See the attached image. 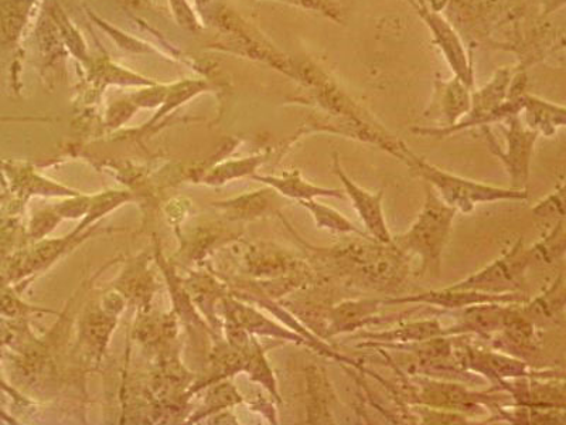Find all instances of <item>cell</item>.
Instances as JSON below:
<instances>
[{"label": "cell", "mask_w": 566, "mask_h": 425, "mask_svg": "<svg viewBox=\"0 0 566 425\" xmlns=\"http://www.w3.org/2000/svg\"><path fill=\"white\" fill-rule=\"evenodd\" d=\"M312 260L313 270L352 287L374 291H397L409 276L411 257L396 246L373 239L316 247L300 240Z\"/></svg>", "instance_id": "1"}, {"label": "cell", "mask_w": 566, "mask_h": 425, "mask_svg": "<svg viewBox=\"0 0 566 425\" xmlns=\"http://www.w3.org/2000/svg\"><path fill=\"white\" fill-rule=\"evenodd\" d=\"M424 204L417 220L392 245L408 257L421 260L418 277H441L444 246L451 236L458 210L448 206L431 186L424 184Z\"/></svg>", "instance_id": "2"}, {"label": "cell", "mask_w": 566, "mask_h": 425, "mask_svg": "<svg viewBox=\"0 0 566 425\" xmlns=\"http://www.w3.org/2000/svg\"><path fill=\"white\" fill-rule=\"evenodd\" d=\"M396 371L402 379V396L406 402L424 406L429 408L444 410L464 414V416H483L488 412H497L499 408L513 406L512 398L499 396V392L479 393L473 392L464 384L453 381H443V379H432L421 376V374H411Z\"/></svg>", "instance_id": "3"}, {"label": "cell", "mask_w": 566, "mask_h": 425, "mask_svg": "<svg viewBox=\"0 0 566 425\" xmlns=\"http://www.w3.org/2000/svg\"><path fill=\"white\" fill-rule=\"evenodd\" d=\"M397 158L406 162L413 172L422 177L424 184H428L437 191L438 196L448 206L454 210L470 212L480 204H495V201L527 200V189H504L479 182L464 179L457 175L449 174L447 170L429 165L412 152H409L401 144L396 154Z\"/></svg>", "instance_id": "4"}, {"label": "cell", "mask_w": 566, "mask_h": 425, "mask_svg": "<svg viewBox=\"0 0 566 425\" xmlns=\"http://www.w3.org/2000/svg\"><path fill=\"white\" fill-rule=\"evenodd\" d=\"M454 359L460 367L470 373L486 377L494 383L507 381V379L535 377V379H564V371L557 369H534L527 362L522 361L497 349H482L470 343H460L454 348Z\"/></svg>", "instance_id": "5"}, {"label": "cell", "mask_w": 566, "mask_h": 425, "mask_svg": "<svg viewBox=\"0 0 566 425\" xmlns=\"http://www.w3.org/2000/svg\"><path fill=\"white\" fill-rule=\"evenodd\" d=\"M533 256L530 248H525L524 240L518 239L505 255L482 268L476 274L453 283L457 290H472L490 293L515 292L522 290L525 271L533 266Z\"/></svg>", "instance_id": "6"}, {"label": "cell", "mask_w": 566, "mask_h": 425, "mask_svg": "<svg viewBox=\"0 0 566 425\" xmlns=\"http://www.w3.org/2000/svg\"><path fill=\"white\" fill-rule=\"evenodd\" d=\"M382 300L377 298H360L347 300L328 307L326 311L313 310L310 318L317 319L313 333L322 339H331L358 329L378 325L386 319L378 317L382 308Z\"/></svg>", "instance_id": "7"}, {"label": "cell", "mask_w": 566, "mask_h": 425, "mask_svg": "<svg viewBox=\"0 0 566 425\" xmlns=\"http://www.w3.org/2000/svg\"><path fill=\"white\" fill-rule=\"evenodd\" d=\"M528 300L530 298L522 291L490 293L448 287L444 290L413 293L408 297L384 298L382 305H424L459 311L472 305H482V303H524Z\"/></svg>", "instance_id": "8"}, {"label": "cell", "mask_w": 566, "mask_h": 425, "mask_svg": "<svg viewBox=\"0 0 566 425\" xmlns=\"http://www.w3.org/2000/svg\"><path fill=\"white\" fill-rule=\"evenodd\" d=\"M333 174L340 179L343 187H345L348 199L353 201L354 209L360 216L366 232L373 240L381 242V245H391L392 235L388 229L386 212H384L382 200L386 190L381 189L373 194L358 186L350 177L346 175L340 165V159L335 154L333 158Z\"/></svg>", "instance_id": "9"}, {"label": "cell", "mask_w": 566, "mask_h": 425, "mask_svg": "<svg viewBox=\"0 0 566 425\" xmlns=\"http://www.w3.org/2000/svg\"><path fill=\"white\" fill-rule=\"evenodd\" d=\"M507 135V151L500 149L495 141L490 136V149L502 159L512 179V189H527L530 177V162L533 156L537 133H528L522 128L517 120L512 121Z\"/></svg>", "instance_id": "10"}, {"label": "cell", "mask_w": 566, "mask_h": 425, "mask_svg": "<svg viewBox=\"0 0 566 425\" xmlns=\"http://www.w3.org/2000/svg\"><path fill=\"white\" fill-rule=\"evenodd\" d=\"M448 336L447 328L437 318L422 319V321L408 322L397 328L378 332H360L350 336L348 341H363L357 348H382L401 345V343L422 342L428 339Z\"/></svg>", "instance_id": "11"}, {"label": "cell", "mask_w": 566, "mask_h": 425, "mask_svg": "<svg viewBox=\"0 0 566 425\" xmlns=\"http://www.w3.org/2000/svg\"><path fill=\"white\" fill-rule=\"evenodd\" d=\"M512 303H482L459 310L457 325L447 328L448 336L478 335L489 339L502 331Z\"/></svg>", "instance_id": "12"}, {"label": "cell", "mask_w": 566, "mask_h": 425, "mask_svg": "<svg viewBox=\"0 0 566 425\" xmlns=\"http://www.w3.org/2000/svg\"><path fill=\"white\" fill-rule=\"evenodd\" d=\"M565 301V277L559 274L547 291L535 297L534 300L522 303L520 311L538 329L557 325L564 319Z\"/></svg>", "instance_id": "13"}, {"label": "cell", "mask_w": 566, "mask_h": 425, "mask_svg": "<svg viewBox=\"0 0 566 425\" xmlns=\"http://www.w3.org/2000/svg\"><path fill=\"white\" fill-rule=\"evenodd\" d=\"M307 419L310 424H333V412H335L336 394L331 381H328L325 369L312 366L307 369Z\"/></svg>", "instance_id": "14"}, {"label": "cell", "mask_w": 566, "mask_h": 425, "mask_svg": "<svg viewBox=\"0 0 566 425\" xmlns=\"http://www.w3.org/2000/svg\"><path fill=\"white\" fill-rule=\"evenodd\" d=\"M261 180L270 184L283 196L300 201L317 199V197H333V199H345L346 197L342 190L311 184V182L303 179L300 172H293V174L283 177H262Z\"/></svg>", "instance_id": "15"}, {"label": "cell", "mask_w": 566, "mask_h": 425, "mask_svg": "<svg viewBox=\"0 0 566 425\" xmlns=\"http://www.w3.org/2000/svg\"><path fill=\"white\" fill-rule=\"evenodd\" d=\"M300 205L311 212L318 229L337 232V235H356L361 239H371L366 231L358 229L354 222L347 219L340 211L321 204L317 199L301 200Z\"/></svg>", "instance_id": "16"}, {"label": "cell", "mask_w": 566, "mask_h": 425, "mask_svg": "<svg viewBox=\"0 0 566 425\" xmlns=\"http://www.w3.org/2000/svg\"><path fill=\"white\" fill-rule=\"evenodd\" d=\"M566 250L565 217L558 219L554 229L530 248L534 262L554 265L558 258L564 257Z\"/></svg>", "instance_id": "17"}, {"label": "cell", "mask_w": 566, "mask_h": 425, "mask_svg": "<svg viewBox=\"0 0 566 425\" xmlns=\"http://www.w3.org/2000/svg\"><path fill=\"white\" fill-rule=\"evenodd\" d=\"M528 121L531 126L543 131L544 134L551 135L555 133L557 126L564 125V110L554 106L535 104L533 110L530 111Z\"/></svg>", "instance_id": "18"}, {"label": "cell", "mask_w": 566, "mask_h": 425, "mask_svg": "<svg viewBox=\"0 0 566 425\" xmlns=\"http://www.w3.org/2000/svg\"><path fill=\"white\" fill-rule=\"evenodd\" d=\"M533 212L535 216L541 217V219H551V217L563 219L565 216V182H559L557 189L553 194L538 201L533 207Z\"/></svg>", "instance_id": "19"}]
</instances>
